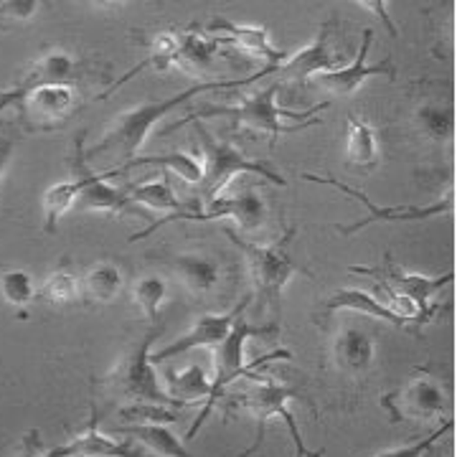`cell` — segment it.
Here are the masks:
<instances>
[{
    "label": "cell",
    "instance_id": "28",
    "mask_svg": "<svg viewBox=\"0 0 457 457\" xmlns=\"http://www.w3.org/2000/svg\"><path fill=\"white\" fill-rule=\"evenodd\" d=\"M163 389L179 404H191V402H196L201 396H209L212 394V381L206 378L204 369L194 363V366L183 369L179 374L168 376Z\"/></svg>",
    "mask_w": 457,
    "mask_h": 457
},
{
    "label": "cell",
    "instance_id": "10",
    "mask_svg": "<svg viewBox=\"0 0 457 457\" xmlns=\"http://www.w3.org/2000/svg\"><path fill=\"white\" fill-rule=\"evenodd\" d=\"M252 297H254V295L249 293L242 303H237V305L227 312H206V315H201V318L196 320V326L191 328L183 338L168 343L165 348L155 351V353H150V361H153V363H161V361L176 359V356H180V353H188V351H194V348H204V345H219V343H224L227 341L228 333H231L234 323H237V318H239V315H245L246 308L252 305Z\"/></svg>",
    "mask_w": 457,
    "mask_h": 457
},
{
    "label": "cell",
    "instance_id": "8",
    "mask_svg": "<svg viewBox=\"0 0 457 457\" xmlns=\"http://www.w3.org/2000/svg\"><path fill=\"white\" fill-rule=\"evenodd\" d=\"M303 179L311 180V183L333 186V188H338V191L345 194V196L359 198L361 204L369 209V216H366V219H361V221L351 224V227H338V231H341L343 237H351V234H356V231H361V228L371 227V224H378V221H384V224H399V221H425V219H435V216L450 213L453 209H455V191H453V188H450L445 196L437 198V201L427 204V206H376L374 201L366 196L363 191L353 188V186H348V183H343V180L333 179V176L303 173Z\"/></svg>",
    "mask_w": 457,
    "mask_h": 457
},
{
    "label": "cell",
    "instance_id": "16",
    "mask_svg": "<svg viewBox=\"0 0 457 457\" xmlns=\"http://www.w3.org/2000/svg\"><path fill=\"white\" fill-rule=\"evenodd\" d=\"M191 221H212V219H234L245 231H257L264 227L267 206L260 194L245 191L242 196H216L206 206L188 216Z\"/></svg>",
    "mask_w": 457,
    "mask_h": 457
},
{
    "label": "cell",
    "instance_id": "18",
    "mask_svg": "<svg viewBox=\"0 0 457 457\" xmlns=\"http://www.w3.org/2000/svg\"><path fill=\"white\" fill-rule=\"evenodd\" d=\"M21 104L26 110V117L36 128H54L71 112L74 89H71V84H46V87L29 92Z\"/></svg>",
    "mask_w": 457,
    "mask_h": 457
},
{
    "label": "cell",
    "instance_id": "20",
    "mask_svg": "<svg viewBox=\"0 0 457 457\" xmlns=\"http://www.w3.org/2000/svg\"><path fill=\"white\" fill-rule=\"evenodd\" d=\"M170 270L179 275V279L191 290L194 295H209L213 293L221 279H224V270L221 264L204 254V252H183V254H176L168 260Z\"/></svg>",
    "mask_w": 457,
    "mask_h": 457
},
{
    "label": "cell",
    "instance_id": "29",
    "mask_svg": "<svg viewBox=\"0 0 457 457\" xmlns=\"http://www.w3.org/2000/svg\"><path fill=\"white\" fill-rule=\"evenodd\" d=\"M221 44L212 38L209 33H183L180 36V49L176 56V66L191 69V71H201L212 64L213 56L219 54Z\"/></svg>",
    "mask_w": 457,
    "mask_h": 457
},
{
    "label": "cell",
    "instance_id": "33",
    "mask_svg": "<svg viewBox=\"0 0 457 457\" xmlns=\"http://www.w3.org/2000/svg\"><path fill=\"white\" fill-rule=\"evenodd\" d=\"M79 293H82V279L77 278L74 272H69V270H56L44 279V285L38 287L36 297L54 303V305H64V303H74L79 297Z\"/></svg>",
    "mask_w": 457,
    "mask_h": 457
},
{
    "label": "cell",
    "instance_id": "3",
    "mask_svg": "<svg viewBox=\"0 0 457 457\" xmlns=\"http://www.w3.org/2000/svg\"><path fill=\"white\" fill-rule=\"evenodd\" d=\"M278 82L270 84L267 89H260L254 95H245L239 99V104L234 107H213V110H206V112L196 114V117H188V120H198V117H228L234 125H242V128H252V130L270 132L272 137H279V135H293V132H303L305 128H312V125H320L323 120L315 117L320 114L328 107V102L312 107L308 112H287L278 104L279 95Z\"/></svg>",
    "mask_w": 457,
    "mask_h": 457
},
{
    "label": "cell",
    "instance_id": "14",
    "mask_svg": "<svg viewBox=\"0 0 457 457\" xmlns=\"http://www.w3.org/2000/svg\"><path fill=\"white\" fill-rule=\"evenodd\" d=\"M77 79V59L66 51H49L41 59H36L33 66L21 77L16 89L5 92L0 99V112L16 102H23V97L46 84H71Z\"/></svg>",
    "mask_w": 457,
    "mask_h": 457
},
{
    "label": "cell",
    "instance_id": "35",
    "mask_svg": "<svg viewBox=\"0 0 457 457\" xmlns=\"http://www.w3.org/2000/svg\"><path fill=\"white\" fill-rule=\"evenodd\" d=\"M417 122L425 132L429 140H450L453 137V130H455V120H453V112L445 110L440 104H427L417 112Z\"/></svg>",
    "mask_w": 457,
    "mask_h": 457
},
{
    "label": "cell",
    "instance_id": "30",
    "mask_svg": "<svg viewBox=\"0 0 457 457\" xmlns=\"http://www.w3.org/2000/svg\"><path fill=\"white\" fill-rule=\"evenodd\" d=\"M79 198V180H62L56 186H51L49 191L44 194V228L54 234L59 227V219L64 216L69 209L77 206Z\"/></svg>",
    "mask_w": 457,
    "mask_h": 457
},
{
    "label": "cell",
    "instance_id": "38",
    "mask_svg": "<svg viewBox=\"0 0 457 457\" xmlns=\"http://www.w3.org/2000/svg\"><path fill=\"white\" fill-rule=\"evenodd\" d=\"M11 153H13V143H11V140H3V143H0V176H3L5 165L11 161Z\"/></svg>",
    "mask_w": 457,
    "mask_h": 457
},
{
    "label": "cell",
    "instance_id": "34",
    "mask_svg": "<svg viewBox=\"0 0 457 457\" xmlns=\"http://www.w3.org/2000/svg\"><path fill=\"white\" fill-rule=\"evenodd\" d=\"M0 295L8 305L13 308H26L31 305L38 295V287L26 270H8L0 275Z\"/></svg>",
    "mask_w": 457,
    "mask_h": 457
},
{
    "label": "cell",
    "instance_id": "9",
    "mask_svg": "<svg viewBox=\"0 0 457 457\" xmlns=\"http://www.w3.org/2000/svg\"><path fill=\"white\" fill-rule=\"evenodd\" d=\"M351 272H359V275H371L381 285L392 287L394 293H399L402 297H407L409 303L414 305L417 311V318L420 323H427L435 312V295L442 293L453 279H455V272L450 270L447 275H440V278H427V275H420V272H404L394 264L389 257H386V264L384 270H376V267H351Z\"/></svg>",
    "mask_w": 457,
    "mask_h": 457
},
{
    "label": "cell",
    "instance_id": "6",
    "mask_svg": "<svg viewBox=\"0 0 457 457\" xmlns=\"http://www.w3.org/2000/svg\"><path fill=\"white\" fill-rule=\"evenodd\" d=\"M270 333H278V326H275V323H272V326H252L245 315H239V318H237V323H234L231 333L227 336V341L216 345V376L212 378V394H209V402H206L204 411L198 414V420L194 422V427L188 429V437H194V435L198 432V427L206 422V417L213 411V407H216V402H219L221 392L227 389L231 381H237L239 376H249L254 369H260L264 361L287 359V356H290L287 351H275V353H270V356H262V359L249 361V363H246L245 361L246 341H249V338H254V336H270Z\"/></svg>",
    "mask_w": 457,
    "mask_h": 457
},
{
    "label": "cell",
    "instance_id": "13",
    "mask_svg": "<svg viewBox=\"0 0 457 457\" xmlns=\"http://www.w3.org/2000/svg\"><path fill=\"white\" fill-rule=\"evenodd\" d=\"M333 69H341V56L330 49V23H328L315 36L311 46L290 54L282 64L275 66L272 74L278 77L279 87H285V84L305 87L311 82V77L320 74V71H333Z\"/></svg>",
    "mask_w": 457,
    "mask_h": 457
},
{
    "label": "cell",
    "instance_id": "19",
    "mask_svg": "<svg viewBox=\"0 0 457 457\" xmlns=\"http://www.w3.org/2000/svg\"><path fill=\"white\" fill-rule=\"evenodd\" d=\"M49 457H150L140 450V445L135 442H117L114 437H107L104 432H99L97 420H92L89 429L79 435L77 440H71L64 447L51 450Z\"/></svg>",
    "mask_w": 457,
    "mask_h": 457
},
{
    "label": "cell",
    "instance_id": "39",
    "mask_svg": "<svg viewBox=\"0 0 457 457\" xmlns=\"http://www.w3.org/2000/svg\"><path fill=\"white\" fill-rule=\"evenodd\" d=\"M23 457H36V455H33V453H26V455H23Z\"/></svg>",
    "mask_w": 457,
    "mask_h": 457
},
{
    "label": "cell",
    "instance_id": "32",
    "mask_svg": "<svg viewBox=\"0 0 457 457\" xmlns=\"http://www.w3.org/2000/svg\"><path fill=\"white\" fill-rule=\"evenodd\" d=\"M135 165H163L168 170H173L179 179L188 180V183H198L204 176V163L198 161L196 155L188 153H168V155H150V158H135L132 163H128L122 170L135 168Z\"/></svg>",
    "mask_w": 457,
    "mask_h": 457
},
{
    "label": "cell",
    "instance_id": "1",
    "mask_svg": "<svg viewBox=\"0 0 457 457\" xmlns=\"http://www.w3.org/2000/svg\"><path fill=\"white\" fill-rule=\"evenodd\" d=\"M272 66H264L262 71H257L254 77L246 79H216V82H201L183 89L179 95L168 99H158V102H143L137 107H132L128 112L117 114V120L112 122V128L104 132V137L99 140L97 145L89 150V158H104V161H114L120 163L117 170L120 173L128 163H132L140 153V147L147 140V135L153 130L155 122H161L165 114H170L176 107L191 102L194 97H201L206 92H221V89H234V87H245V84L257 82L260 77H270Z\"/></svg>",
    "mask_w": 457,
    "mask_h": 457
},
{
    "label": "cell",
    "instance_id": "24",
    "mask_svg": "<svg viewBox=\"0 0 457 457\" xmlns=\"http://www.w3.org/2000/svg\"><path fill=\"white\" fill-rule=\"evenodd\" d=\"M125 287V275L112 262H97L82 278V295L89 303H112Z\"/></svg>",
    "mask_w": 457,
    "mask_h": 457
},
{
    "label": "cell",
    "instance_id": "7",
    "mask_svg": "<svg viewBox=\"0 0 457 457\" xmlns=\"http://www.w3.org/2000/svg\"><path fill=\"white\" fill-rule=\"evenodd\" d=\"M295 396H300V392L293 389L290 384H285V381H278V378H254L252 389L245 394V407L257 420V435H254V442H252V450L260 447L267 422L272 417H282L287 429H290V435H293L295 457H323V453H311L303 445V435H300L293 411H290V404H293Z\"/></svg>",
    "mask_w": 457,
    "mask_h": 457
},
{
    "label": "cell",
    "instance_id": "31",
    "mask_svg": "<svg viewBox=\"0 0 457 457\" xmlns=\"http://www.w3.org/2000/svg\"><path fill=\"white\" fill-rule=\"evenodd\" d=\"M168 295V282L158 275H147L140 278L132 285V297L137 303V308H143L150 328H163L161 326V308Z\"/></svg>",
    "mask_w": 457,
    "mask_h": 457
},
{
    "label": "cell",
    "instance_id": "2",
    "mask_svg": "<svg viewBox=\"0 0 457 457\" xmlns=\"http://www.w3.org/2000/svg\"><path fill=\"white\" fill-rule=\"evenodd\" d=\"M224 234L231 239V245L237 246L245 260L249 262L252 270V279H254V293L257 297L264 300V305L275 315V323L279 320V311H282V293L287 287V282L295 275H308V270L303 264H297L295 257L290 254V245L295 239V228L290 227L279 239L272 245H257L249 242L245 237H239L234 228L224 227Z\"/></svg>",
    "mask_w": 457,
    "mask_h": 457
},
{
    "label": "cell",
    "instance_id": "36",
    "mask_svg": "<svg viewBox=\"0 0 457 457\" xmlns=\"http://www.w3.org/2000/svg\"><path fill=\"white\" fill-rule=\"evenodd\" d=\"M455 427L453 420H447L445 425H440L437 429H432L429 435H427L425 440L414 442V445H407V447H394V450H381V453H376L371 457H425L432 447H435V442H440L450 429Z\"/></svg>",
    "mask_w": 457,
    "mask_h": 457
},
{
    "label": "cell",
    "instance_id": "22",
    "mask_svg": "<svg viewBox=\"0 0 457 457\" xmlns=\"http://www.w3.org/2000/svg\"><path fill=\"white\" fill-rule=\"evenodd\" d=\"M338 311H356L363 312V315H371L376 320H384L394 328H404L407 320H402L396 312L389 311V305L384 300H376L371 293H363L359 287H343V290H336V293L326 297L323 303V312L330 315V312Z\"/></svg>",
    "mask_w": 457,
    "mask_h": 457
},
{
    "label": "cell",
    "instance_id": "27",
    "mask_svg": "<svg viewBox=\"0 0 457 457\" xmlns=\"http://www.w3.org/2000/svg\"><path fill=\"white\" fill-rule=\"evenodd\" d=\"M130 198L137 201V204H143V206H147V209H153V212L173 213L170 219H186V213H188L186 206H183V201L176 196L173 186L163 176L155 180H147V183H140V186H132Z\"/></svg>",
    "mask_w": 457,
    "mask_h": 457
},
{
    "label": "cell",
    "instance_id": "21",
    "mask_svg": "<svg viewBox=\"0 0 457 457\" xmlns=\"http://www.w3.org/2000/svg\"><path fill=\"white\" fill-rule=\"evenodd\" d=\"M374 338L363 328H343L341 333L336 336V343H333V359L338 363V369L348 371V374L369 371L371 363H374Z\"/></svg>",
    "mask_w": 457,
    "mask_h": 457
},
{
    "label": "cell",
    "instance_id": "11",
    "mask_svg": "<svg viewBox=\"0 0 457 457\" xmlns=\"http://www.w3.org/2000/svg\"><path fill=\"white\" fill-rule=\"evenodd\" d=\"M371 44H374V29H366L353 64L333 69V71H320V74L311 77V82L308 84H312L315 89H323V92L333 95V97H348V95H353L369 77H381V74H384V77H394V64L389 59L381 62V64H371V62H369Z\"/></svg>",
    "mask_w": 457,
    "mask_h": 457
},
{
    "label": "cell",
    "instance_id": "26",
    "mask_svg": "<svg viewBox=\"0 0 457 457\" xmlns=\"http://www.w3.org/2000/svg\"><path fill=\"white\" fill-rule=\"evenodd\" d=\"M345 155L348 163L359 168H374L378 163V140H376L374 128L361 120L359 114H348V135H345Z\"/></svg>",
    "mask_w": 457,
    "mask_h": 457
},
{
    "label": "cell",
    "instance_id": "4",
    "mask_svg": "<svg viewBox=\"0 0 457 457\" xmlns=\"http://www.w3.org/2000/svg\"><path fill=\"white\" fill-rule=\"evenodd\" d=\"M196 125L198 143L204 147V176L198 180V198L196 204L206 206L209 201L216 196H221V191L228 186V180L234 176H262L264 180L275 183V186H285V179L279 176L272 165H267L264 161H254V158H246L242 150L224 143V140H216L212 132L206 130L198 120H188Z\"/></svg>",
    "mask_w": 457,
    "mask_h": 457
},
{
    "label": "cell",
    "instance_id": "5",
    "mask_svg": "<svg viewBox=\"0 0 457 457\" xmlns=\"http://www.w3.org/2000/svg\"><path fill=\"white\" fill-rule=\"evenodd\" d=\"M161 333H163V328H150L145 336L117 361V366L107 376V386L114 389V394H120L122 399H128L130 404L179 407V402L170 399L161 386L155 363L150 361V348H153L155 338H161Z\"/></svg>",
    "mask_w": 457,
    "mask_h": 457
},
{
    "label": "cell",
    "instance_id": "15",
    "mask_svg": "<svg viewBox=\"0 0 457 457\" xmlns=\"http://www.w3.org/2000/svg\"><path fill=\"white\" fill-rule=\"evenodd\" d=\"M206 33L216 38L219 44H231L239 51H245L252 59H264L267 66H279L290 54L279 51L270 41V31L262 26H239L227 18H213L206 26Z\"/></svg>",
    "mask_w": 457,
    "mask_h": 457
},
{
    "label": "cell",
    "instance_id": "23",
    "mask_svg": "<svg viewBox=\"0 0 457 457\" xmlns=\"http://www.w3.org/2000/svg\"><path fill=\"white\" fill-rule=\"evenodd\" d=\"M120 432L143 445L150 457H191L183 442L165 425H120Z\"/></svg>",
    "mask_w": 457,
    "mask_h": 457
},
{
    "label": "cell",
    "instance_id": "17",
    "mask_svg": "<svg viewBox=\"0 0 457 457\" xmlns=\"http://www.w3.org/2000/svg\"><path fill=\"white\" fill-rule=\"evenodd\" d=\"M77 176L79 180V198H77V206L79 209H92V212H107V213H120L128 209L130 198L125 196L120 188H114L107 183V176H99L95 170H89L87 158H84V145L82 140L77 143Z\"/></svg>",
    "mask_w": 457,
    "mask_h": 457
},
{
    "label": "cell",
    "instance_id": "37",
    "mask_svg": "<svg viewBox=\"0 0 457 457\" xmlns=\"http://www.w3.org/2000/svg\"><path fill=\"white\" fill-rule=\"evenodd\" d=\"M38 11V3L21 0V3H0V29H11L21 21H29Z\"/></svg>",
    "mask_w": 457,
    "mask_h": 457
},
{
    "label": "cell",
    "instance_id": "12",
    "mask_svg": "<svg viewBox=\"0 0 457 457\" xmlns=\"http://www.w3.org/2000/svg\"><path fill=\"white\" fill-rule=\"evenodd\" d=\"M384 407L392 411L394 420H414L427 422L437 414H445L447 407V394L440 384L429 376H417L399 392L389 394L384 399Z\"/></svg>",
    "mask_w": 457,
    "mask_h": 457
},
{
    "label": "cell",
    "instance_id": "25",
    "mask_svg": "<svg viewBox=\"0 0 457 457\" xmlns=\"http://www.w3.org/2000/svg\"><path fill=\"white\" fill-rule=\"evenodd\" d=\"M179 49H180V36L176 31H163L158 33L155 38H153V44H150V51H147V56L140 62L137 66H132L130 71L120 79V82H114L102 99L110 97L114 89H120V84L130 82L132 77L137 74V71H145V69H155V71H165L168 66H176V56H179Z\"/></svg>",
    "mask_w": 457,
    "mask_h": 457
}]
</instances>
